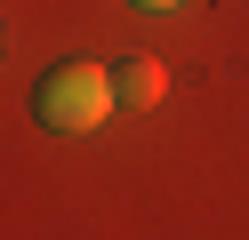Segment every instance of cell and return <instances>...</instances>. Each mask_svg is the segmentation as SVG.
<instances>
[{"instance_id":"6da1fadb","label":"cell","mask_w":249,"mask_h":240,"mask_svg":"<svg viewBox=\"0 0 249 240\" xmlns=\"http://www.w3.org/2000/svg\"><path fill=\"white\" fill-rule=\"evenodd\" d=\"M121 96H113V72L105 64H89V56H65V64H49V80L33 88V112H40V128H97L105 112H113Z\"/></svg>"},{"instance_id":"7a4b0ae2","label":"cell","mask_w":249,"mask_h":240,"mask_svg":"<svg viewBox=\"0 0 249 240\" xmlns=\"http://www.w3.org/2000/svg\"><path fill=\"white\" fill-rule=\"evenodd\" d=\"M161 88H169L161 56H113V96H121L129 112H153V104H161Z\"/></svg>"},{"instance_id":"3957f363","label":"cell","mask_w":249,"mask_h":240,"mask_svg":"<svg viewBox=\"0 0 249 240\" xmlns=\"http://www.w3.org/2000/svg\"><path fill=\"white\" fill-rule=\"evenodd\" d=\"M137 8H177V0H137Z\"/></svg>"}]
</instances>
